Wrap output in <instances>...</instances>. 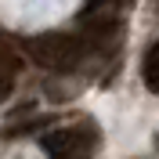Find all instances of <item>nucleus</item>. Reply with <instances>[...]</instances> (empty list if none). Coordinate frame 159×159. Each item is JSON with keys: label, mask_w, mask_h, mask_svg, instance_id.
Instances as JSON below:
<instances>
[{"label": "nucleus", "mask_w": 159, "mask_h": 159, "mask_svg": "<svg viewBox=\"0 0 159 159\" xmlns=\"http://www.w3.org/2000/svg\"><path fill=\"white\" fill-rule=\"evenodd\" d=\"M25 51L47 72H72L83 61V54H87L83 40L69 36V33H40V36L25 40Z\"/></svg>", "instance_id": "nucleus-1"}, {"label": "nucleus", "mask_w": 159, "mask_h": 159, "mask_svg": "<svg viewBox=\"0 0 159 159\" xmlns=\"http://www.w3.org/2000/svg\"><path fill=\"white\" fill-rule=\"evenodd\" d=\"M90 145H94V138H90L87 130H80V127H61V130H51L47 138L40 141V148L47 152L51 159H76V156H83Z\"/></svg>", "instance_id": "nucleus-2"}, {"label": "nucleus", "mask_w": 159, "mask_h": 159, "mask_svg": "<svg viewBox=\"0 0 159 159\" xmlns=\"http://www.w3.org/2000/svg\"><path fill=\"white\" fill-rule=\"evenodd\" d=\"M141 76H145V87H148V90H159V47H156V43L145 51V61H141Z\"/></svg>", "instance_id": "nucleus-3"}, {"label": "nucleus", "mask_w": 159, "mask_h": 159, "mask_svg": "<svg viewBox=\"0 0 159 159\" xmlns=\"http://www.w3.org/2000/svg\"><path fill=\"white\" fill-rule=\"evenodd\" d=\"M0 72H7V76H15V72H18V54H15V51H7L4 43H0Z\"/></svg>", "instance_id": "nucleus-4"}, {"label": "nucleus", "mask_w": 159, "mask_h": 159, "mask_svg": "<svg viewBox=\"0 0 159 159\" xmlns=\"http://www.w3.org/2000/svg\"><path fill=\"white\" fill-rule=\"evenodd\" d=\"M11 87H15V76H7V72H0V101L11 94Z\"/></svg>", "instance_id": "nucleus-5"}, {"label": "nucleus", "mask_w": 159, "mask_h": 159, "mask_svg": "<svg viewBox=\"0 0 159 159\" xmlns=\"http://www.w3.org/2000/svg\"><path fill=\"white\" fill-rule=\"evenodd\" d=\"M87 4H90V7H98V4H101V0H87Z\"/></svg>", "instance_id": "nucleus-6"}]
</instances>
